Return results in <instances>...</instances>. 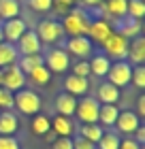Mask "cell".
Segmentation results:
<instances>
[{
  "label": "cell",
  "instance_id": "obj_17",
  "mask_svg": "<svg viewBox=\"0 0 145 149\" xmlns=\"http://www.w3.org/2000/svg\"><path fill=\"white\" fill-rule=\"evenodd\" d=\"M128 62L137 66L145 62V36H134L132 43L128 45Z\"/></svg>",
  "mask_w": 145,
  "mask_h": 149
},
{
  "label": "cell",
  "instance_id": "obj_2",
  "mask_svg": "<svg viewBox=\"0 0 145 149\" xmlns=\"http://www.w3.org/2000/svg\"><path fill=\"white\" fill-rule=\"evenodd\" d=\"M13 107H17V111L22 115H36L41 111V107H43V102H41L39 94H34L32 90H19L13 94Z\"/></svg>",
  "mask_w": 145,
  "mask_h": 149
},
{
  "label": "cell",
  "instance_id": "obj_33",
  "mask_svg": "<svg viewBox=\"0 0 145 149\" xmlns=\"http://www.w3.org/2000/svg\"><path fill=\"white\" fill-rule=\"evenodd\" d=\"M13 109V92L0 85V111H11Z\"/></svg>",
  "mask_w": 145,
  "mask_h": 149
},
{
  "label": "cell",
  "instance_id": "obj_27",
  "mask_svg": "<svg viewBox=\"0 0 145 149\" xmlns=\"http://www.w3.org/2000/svg\"><path fill=\"white\" fill-rule=\"evenodd\" d=\"M19 6L17 0H0V19H13V17H19Z\"/></svg>",
  "mask_w": 145,
  "mask_h": 149
},
{
  "label": "cell",
  "instance_id": "obj_18",
  "mask_svg": "<svg viewBox=\"0 0 145 149\" xmlns=\"http://www.w3.org/2000/svg\"><path fill=\"white\" fill-rule=\"evenodd\" d=\"M120 87L111 85L107 81V83H100L98 85V100L102 104H117V100H120Z\"/></svg>",
  "mask_w": 145,
  "mask_h": 149
},
{
  "label": "cell",
  "instance_id": "obj_8",
  "mask_svg": "<svg viewBox=\"0 0 145 149\" xmlns=\"http://www.w3.org/2000/svg\"><path fill=\"white\" fill-rule=\"evenodd\" d=\"M102 47H105L107 58L111 56L115 60H126V56H128V38L120 36L117 32H111V36L102 43Z\"/></svg>",
  "mask_w": 145,
  "mask_h": 149
},
{
  "label": "cell",
  "instance_id": "obj_21",
  "mask_svg": "<svg viewBox=\"0 0 145 149\" xmlns=\"http://www.w3.org/2000/svg\"><path fill=\"white\" fill-rule=\"evenodd\" d=\"M102 4H105V13L115 19H124L128 13V0H107Z\"/></svg>",
  "mask_w": 145,
  "mask_h": 149
},
{
  "label": "cell",
  "instance_id": "obj_40",
  "mask_svg": "<svg viewBox=\"0 0 145 149\" xmlns=\"http://www.w3.org/2000/svg\"><path fill=\"white\" fill-rule=\"evenodd\" d=\"M120 149H141V145L134 139H122L120 141Z\"/></svg>",
  "mask_w": 145,
  "mask_h": 149
},
{
  "label": "cell",
  "instance_id": "obj_41",
  "mask_svg": "<svg viewBox=\"0 0 145 149\" xmlns=\"http://www.w3.org/2000/svg\"><path fill=\"white\" fill-rule=\"evenodd\" d=\"M132 134H134V141H137L139 145H143V143H145V126H139Z\"/></svg>",
  "mask_w": 145,
  "mask_h": 149
},
{
  "label": "cell",
  "instance_id": "obj_26",
  "mask_svg": "<svg viewBox=\"0 0 145 149\" xmlns=\"http://www.w3.org/2000/svg\"><path fill=\"white\" fill-rule=\"evenodd\" d=\"M117 34L124 36V38H128V36H139L141 34V24H139V19H124V22L117 26Z\"/></svg>",
  "mask_w": 145,
  "mask_h": 149
},
{
  "label": "cell",
  "instance_id": "obj_32",
  "mask_svg": "<svg viewBox=\"0 0 145 149\" xmlns=\"http://www.w3.org/2000/svg\"><path fill=\"white\" fill-rule=\"evenodd\" d=\"M130 83H134L137 90H143L145 87V66H132V77H130Z\"/></svg>",
  "mask_w": 145,
  "mask_h": 149
},
{
  "label": "cell",
  "instance_id": "obj_30",
  "mask_svg": "<svg viewBox=\"0 0 145 149\" xmlns=\"http://www.w3.org/2000/svg\"><path fill=\"white\" fill-rule=\"evenodd\" d=\"M28 77L32 79V83H36V85H45V83H49L51 81V72H49V68H47L45 64H41L39 68H34Z\"/></svg>",
  "mask_w": 145,
  "mask_h": 149
},
{
  "label": "cell",
  "instance_id": "obj_11",
  "mask_svg": "<svg viewBox=\"0 0 145 149\" xmlns=\"http://www.w3.org/2000/svg\"><path fill=\"white\" fill-rule=\"evenodd\" d=\"M2 28V36H4V40L6 43H11V45H15L17 40H19V36L24 34L26 30H28V26H26V22L24 19H19V17H13V19H6V22L0 26Z\"/></svg>",
  "mask_w": 145,
  "mask_h": 149
},
{
  "label": "cell",
  "instance_id": "obj_20",
  "mask_svg": "<svg viewBox=\"0 0 145 149\" xmlns=\"http://www.w3.org/2000/svg\"><path fill=\"white\" fill-rule=\"evenodd\" d=\"M51 130L56 132L58 136H71L73 130H75V126H73L71 117H64V115H56V117L51 119Z\"/></svg>",
  "mask_w": 145,
  "mask_h": 149
},
{
  "label": "cell",
  "instance_id": "obj_37",
  "mask_svg": "<svg viewBox=\"0 0 145 149\" xmlns=\"http://www.w3.org/2000/svg\"><path fill=\"white\" fill-rule=\"evenodd\" d=\"M0 149H22L15 136H0Z\"/></svg>",
  "mask_w": 145,
  "mask_h": 149
},
{
  "label": "cell",
  "instance_id": "obj_39",
  "mask_svg": "<svg viewBox=\"0 0 145 149\" xmlns=\"http://www.w3.org/2000/svg\"><path fill=\"white\" fill-rule=\"evenodd\" d=\"M75 2H77V0H53V6H56L58 11H62V13L66 15L68 9H71V6H73Z\"/></svg>",
  "mask_w": 145,
  "mask_h": 149
},
{
  "label": "cell",
  "instance_id": "obj_29",
  "mask_svg": "<svg viewBox=\"0 0 145 149\" xmlns=\"http://www.w3.org/2000/svg\"><path fill=\"white\" fill-rule=\"evenodd\" d=\"M120 136L115 132H105L100 136V141L96 143V149H120Z\"/></svg>",
  "mask_w": 145,
  "mask_h": 149
},
{
  "label": "cell",
  "instance_id": "obj_5",
  "mask_svg": "<svg viewBox=\"0 0 145 149\" xmlns=\"http://www.w3.org/2000/svg\"><path fill=\"white\" fill-rule=\"evenodd\" d=\"M105 77L109 79V83L115 87H124L130 83V77H132V64L128 60H117L115 64L109 66V70Z\"/></svg>",
  "mask_w": 145,
  "mask_h": 149
},
{
  "label": "cell",
  "instance_id": "obj_7",
  "mask_svg": "<svg viewBox=\"0 0 145 149\" xmlns=\"http://www.w3.org/2000/svg\"><path fill=\"white\" fill-rule=\"evenodd\" d=\"M0 85L15 94V92H19V90H24V85H26V74L22 72V68H19L17 64H11V66H6V68L2 70V83H0Z\"/></svg>",
  "mask_w": 145,
  "mask_h": 149
},
{
  "label": "cell",
  "instance_id": "obj_44",
  "mask_svg": "<svg viewBox=\"0 0 145 149\" xmlns=\"http://www.w3.org/2000/svg\"><path fill=\"white\" fill-rule=\"evenodd\" d=\"M0 43H4V36H2V28H0Z\"/></svg>",
  "mask_w": 145,
  "mask_h": 149
},
{
  "label": "cell",
  "instance_id": "obj_22",
  "mask_svg": "<svg viewBox=\"0 0 145 149\" xmlns=\"http://www.w3.org/2000/svg\"><path fill=\"white\" fill-rule=\"evenodd\" d=\"M117 115H120V109H117L115 104H100V109H98V121H100V126H107V128L115 126Z\"/></svg>",
  "mask_w": 145,
  "mask_h": 149
},
{
  "label": "cell",
  "instance_id": "obj_38",
  "mask_svg": "<svg viewBox=\"0 0 145 149\" xmlns=\"http://www.w3.org/2000/svg\"><path fill=\"white\" fill-rule=\"evenodd\" d=\"M73 149H96V145L90 143V141L83 139V136H75L73 139Z\"/></svg>",
  "mask_w": 145,
  "mask_h": 149
},
{
  "label": "cell",
  "instance_id": "obj_23",
  "mask_svg": "<svg viewBox=\"0 0 145 149\" xmlns=\"http://www.w3.org/2000/svg\"><path fill=\"white\" fill-rule=\"evenodd\" d=\"M17 58H19V53L15 49V45L6 43V40H4V43H0V68H6V66L15 64Z\"/></svg>",
  "mask_w": 145,
  "mask_h": 149
},
{
  "label": "cell",
  "instance_id": "obj_15",
  "mask_svg": "<svg viewBox=\"0 0 145 149\" xmlns=\"http://www.w3.org/2000/svg\"><path fill=\"white\" fill-rule=\"evenodd\" d=\"M75 109H77V98L71 96V94L62 92L56 96V111L58 115H64V117H73Z\"/></svg>",
  "mask_w": 145,
  "mask_h": 149
},
{
  "label": "cell",
  "instance_id": "obj_28",
  "mask_svg": "<svg viewBox=\"0 0 145 149\" xmlns=\"http://www.w3.org/2000/svg\"><path fill=\"white\" fill-rule=\"evenodd\" d=\"M49 130H51V119L45 117V115H41V113H36L34 119H32V132L39 134V136H43V134H47Z\"/></svg>",
  "mask_w": 145,
  "mask_h": 149
},
{
  "label": "cell",
  "instance_id": "obj_19",
  "mask_svg": "<svg viewBox=\"0 0 145 149\" xmlns=\"http://www.w3.org/2000/svg\"><path fill=\"white\" fill-rule=\"evenodd\" d=\"M88 64H90V74H96V77H105L109 66H111V62H109V58L105 53L92 56V60H88Z\"/></svg>",
  "mask_w": 145,
  "mask_h": 149
},
{
  "label": "cell",
  "instance_id": "obj_36",
  "mask_svg": "<svg viewBox=\"0 0 145 149\" xmlns=\"http://www.w3.org/2000/svg\"><path fill=\"white\" fill-rule=\"evenodd\" d=\"M51 149H73V139L71 136H58L51 143Z\"/></svg>",
  "mask_w": 145,
  "mask_h": 149
},
{
  "label": "cell",
  "instance_id": "obj_31",
  "mask_svg": "<svg viewBox=\"0 0 145 149\" xmlns=\"http://www.w3.org/2000/svg\"><path fill=\"white\" fill-rule=\"evenodd\" d=\"M128 17L141 19L145 15V0H128Z\"/></svg>",
  "mask_w": 145,
  "mask_h": 149
},
{
  "label": "cell",
  "instance_id": "obj_1",
  "mask_svg": "<svg viewBox=\"0 0 145 149\" xmlns=\"http://www.w3.org/2000/svg\"><path fill=\"white\" fill-rule=\"evenodd\" d=\"M90 24H92V17L88 15L83 9H73L64 15V22H62V28H64V34L71 36H88Z\"/></svg>",
  "mask_w": 145,
  "mask_h": 149
},
{
  "label": "cell",
  "instance_id": "obj_14",
  "mask_svg": "<svg viewBox=\"0 0 145 149\" xmlns=\"http://www.w3.org/2000/svg\"><path fill=\"white\" fill-rule=\"evenodd\" d=\"M64 87H66V94L71 96H85L88 90H90V81L85 77H77V74H68L64 79Z\"/></svg>",
  "mask_w": 145,
  "mask_h": 149
},
{
  "label": "cell",
  "instance_id": "obj_12",
  "mask_svg": "<svg viewBox=\"0 0 145 149\" xmlns=\"http://www.w3.org/2000/svg\"><path fill=\"white\" fill-rule=\"evenodd\" d=\"M111 26H109L107 19H94L92 24H90V30H88V38L92 40V43H105V40L111 36Z\"/></svg>",
  "mask_w": 145,
  "mask_h": 149
},
{
  "label": "cell",
  "instance_id": "obj_10",
  "mask_svg": "<svg viewBox=\"0 0 145 149\" xmlns=\"http://www.w3.org/2000/svg\"><path fill=\"white\" fill-rule=\"evenodd\" d=\"M66 47V53H73V56H77L81 60H85L92 56V51H94V43L90 40L88 36H68V40L64 43Z\"/></svg>",
  "mask_w": 145,
  "mask_h": 149
},
{
  "label": "cell",
  "instance_id": "obj_24",
  "mask_svg": "<svg viewBox=\"0 0 145 149\" xmlns=\"http://www.w3.org/2000/svg\"><path fill=\"white\" fill-rule=\"evenodd\" d=\"M105 134V128H102L100 124H81V130H79V136L88 139L90 143H98L100 136Z\"/></svg>",
  "mask_w": 145,
  "mask_h": 149
},
{
  "label": "cell",
  "instance_id": "obj_4",
  "mask_svg": "<svg viewBox=\"0 0 145 149\" xmlns=\"http://www.w3.org/2000/svg\"><path fill=\"white\" fill-rule=\"evenodd\" d=\"M34 32H36L39 40L45 43V45H53L58 40H62V36H64V28H62V24L56 22V19H43L36 26Z\"/></svg>",
  "mask_w": 145,
  "mask_h": 149
},
{
  "label": "cell",
  "instance_id": "obj_13",
  "mask_svg": "<svg viewBox=\"0 0 145 149\" xmlns=\"http://www.w3.org/2000/svg\"><path fill=\"white\" fill-rule=\"evenodd\" d=\"M141 126V119H139V115L132 113V111H120V115H117V119H115V128L120 132L124 134H132L137 128Z\"/></svg>",
  "mask_w": 145,
  "mask_h": 149
},
{
  "label": "cell",
  "instance_id": "obj_16",
  "mask_svg": "<svg viewBox=\"0 0 145 149\" xmlns=\"http://www.w3.org/2000/svg\"><path fill=\"white\" fill-rule=\"evenodd\" d=\"M19 130V119L11 111H0V136H13Z\"/></svg>",
  "mask_w": 145,
  "mask_h": 149
},
{
  "label": "cell",
  "instance_id": "obj_34",
  "mask_svg": "<svg viewBox=\"0 0 145 149\" xmlns=\"http://www.w3.org/2000/svg\"><path fill=\"white\" fill-rule=\"evenodd\" d=\"M28 4L32 11H39V13H47L53 9V0H28Z\"/></svg>",
  "mask_w": 145,
  "mask_h": 149
},
{
  "label": "cell",
  "instance_id": "obj_42",
  "mask_svg": "<svg viewBox=\"0 0 145 149\" xmlns=\"http://www.w3.org/2000/svg\"><path fill=\"white\" fill-rule=\"evenodd\" d=\"M83 2V6H88V9H98V6H102V0H81Z\"/></svg>",
  "mask_w": 145,
  "mask_h": 149
},
{
  "label": "cell",
  "instance_id": "obj_35",
  "mask_svg": "<svg viewBox=\"0 0 145 149\" xmlns=\"http://www.w3.org/2000/svg\"><path fill=\"white\" fill-rule=\"evenodd\" d=\"M73 74H77V77H90V64L88 60H79V62H75L73 66Z\"/></svg>",
  "mask_w": 145,
  "mask_h": 149
},
{
  "label": "cell",
  "instance_id": "obj_43",
  "mask_svg": "<svg viewBox=\"0 0 145 149\" xmlns=\"http://www.w3.org/2000/svg\"><path fill=\"white\" fill-rule=\"evenodd\" d=\"M137 107H139V113H137V115H139V119H141L145 115V96H141L139 100H137Z\"/></svg>",
  "mask_w": 145,
  "mask_h": 149
},
{
  "label": "cell",
  "instance_id": "obj_3",
  "mask_svg": "<svg viewBox=\"0 0 145 149\" xmlns=\"http://www.w3.org/2000/svg\"><path fill=\"white\" fill-rule=\"evenodd\" d=\"M43 64L49 68V72H66L71 68V53H66L64 47H53L43 56Z\"/></svg>",
  "mask_w": 145,
  "mask_h": 149
},
{
  "label": "cell",
  "instance_id": "obj_9",
  "mask_svg": "<svg viewBox=\"0 0 145 149\" xmlns=\"http://www.w3.org/2000/svg\"><path fill=\"white\" fill-rule=\"evenodd\" d=\"M15 45H17L15 49H17L19 56H36V53H41V49H43V43L39 40L34 30H26Z\"/></svg>",
  "mask_w": 145,
  "mask_h": 149
},
{
  "label": "cell",
  "instance_id": "obj_45",
  "mask_svg": "<svg viewBox=\"0 0 145 149\" xmlns=\"http://www.w3.org/2000/svg\"><path fill=\"white\" fill-rule=\"evenodd\" d=\"M0 83H2V68H0Z\"/></svg>",
  "mask_w": 145,
  "mask_h": 149
},
{
  "label": "cell",
  "instance_id": "obj_25",
  "mask_svg": "<svg viewBox=\"0 0 145 149\" xmlns=\"http://www.w3.org/2000/svg\"><path fill=\"white\" fill-rule=\"evenodd\" d=\"M15 64L22 68L24 74H30L34 68H39V66L43 64V56H41V53H36V56H19Z\"/></svg>",
  "mask_w": 145,
  "mask_h": 149
},
{
  "label": "cell",
  "instance_id": "obj_6",
  "mask_svg": "<svg viewBox=\"0 0 145 149\" xmlns=\"http://www.w3.org/2000/svg\"><path fill=\"white\" fill-rule=\"evenodd\" d=\"M98 100L92 96H81V100H77V119L81 124H98Z\"/></svg>",
  "mask_w": 145,
  "mask_h": 149
}]
</instances>
